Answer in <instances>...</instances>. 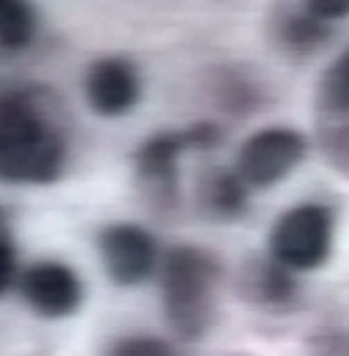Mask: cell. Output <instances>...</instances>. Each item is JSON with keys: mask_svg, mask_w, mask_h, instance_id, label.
<instances>
[{"mask_svg": "<svg viewBox=\"0 0 349 356\" xmlns=\"http://www.w3.org/2000/svg\"><path fill=\"white\" fill-rule=\"evenodd\" d=\"M69 163L65 131L33 89H6L0 98V175L15 187H48Z\"/></svg>", "mask_w": 349, "mask_h": 356, "instance_id": "6da1fadb", "label": "cell"}, {"mask_svg": "<svg viewBox=\"0 0 349 356\" xmlns=\"http://www.w3.org/2000/svg\"><path fill=\"white\" fill-rule=\"evenodd\" d=\"M222 280L219 259L196 243L172 247L157 270L160 306L172 336L184 344H196L207 336L216 315V285Z\"/></svg>", "mask_w": 349, "mask_h": 356, "instance_id": "7a4b0ae2", "label": "cell"}, {"mask_svg": "<svg viewBox=\"0 0 349 356\" xmlns=\"http://www.w3.org/2000/svg\"><path fill=\"white\" fill-rule=\"evenodd\" d=\"M334 211L323 202H299L281 211L266 238V252L296 273L323 270L334 250Z\"/></svg>", "mask_w": 349, "mask_h": 356, "instance_id": "3957f363", "label": "cell"}, {"mask_svg": "<svg viewBox=\"0 0 349 356\" xmlns=\"http://www.w3.org/2000/svg\"><path fill=\"white\" fill-rule=\"evenodd\" d=\"M189 152L184 131H160L133 152V184L154 217H172L181 208V154Z\"/></svg>", "mask_w": 349, "mask_h": 356, "instance_id": "277c9868", "label": "cell"}, {"mask_svg": "<svg viewBox=\"0 0 349 356\" xmlns=\"http://www.w3.org/2000/svg\"><path fill=\"white\" fill-rule=\"evenodd\" d=\"M308 149V137L299 128L269 125L240 143L234 166L252 191H269L305 163Z\"/></svg>", "mask_w": 349, "mask_h": 356, "instance_id": "5b68a950", "label": "cell"}, {"mask_svg": "<svg viewBox=\"0 0 349 356\" xmlns=\"http://www.w3.org/2000/svg\"><path fill=\"white\" fill-rule=\"evenodd\" d=\"M107 280L119 288H139L160 270V243L137 222H107L95 238Z\"/></svg>", "mask_w": 349, "mask_h": 356, "instance_id": "8992f818", "label": "cell"}, {"mask_svg": "<svg viewBox=\"0 0 349 356\" xmlns=\"http://www.w3.org/2000/svg\"><path fill=\"white\" fill-rule=\"evenodd\" d=\"M18 294L36 318L65 321L80 312L86 288L71 264L60 259H42L24 267V273L18 280Z\"/></svg>", "mask_w": 349, "mask_h": 356, "instance_id": "52a82bcc", "label": "cell"}, {"mask_svg": "<svg viewBox=\"0 0 349 356\" xmlns=\"http://www.w3.org/2000/svg\"><path fill=\"white\" fill-rule=\"evenodd\" d=\"M86 107L101 119H121L137 110L142 98V77L133 60L107 54L86 65L83 72Z\"/></svg>", "mask_w": 349, "mask_h": 356, "instance_id": "ba28073f", "label": "cell"}, {"mask_svg": "<svg viewBox=\"0 0 349 356\" xmlns=\"http://www.w3.org/2000/svg\"><path fill=\"white\" fill-rule=\"evenodd\" d=\"M296 270L281 264L275 255H252L234 273V291L246 306L261 312H290L299 303V280Z\"/></svg>", "mask_w": 349, "mask_h": 356, "instance_id": "9c48e42d", "label": "cell"}, {"mask_svg": "<svg viewBox=\"0 0 349 356\" xmlns=\"http://www.w3.org/2000/svg\"><path fill=\"white\" fill-rule=\"evenodd\" d=\"M252 187L237 172V166H219L210 163L198 170L193 181V208L201 220L213 226H228L246 217L249 211Z\"/></svg>", "mask_w": 349, "mask_h": 356, "instance_id": "30bf717a", "label": "cell"}, {"mask_svg": "<svg viewBox=\"0 0 349 356\" xmlns=\"http://www.w3.org/2000/svg\"><path fill=\"white\" fill-rule=\"evenodd\" d=\"M332 30H334V24L308 13L305 6H299V9H281L275 15L273 39L287 57L308 60L329 44Z\"/></svg>", "mask_w": 349, "mask_h": 356, "instance_id": "8fae6325", "label": "cell"}, {"mask_svg": "<svg viewBox=\"0 0 349 356\" xmlns=\"http://www.w3.org/2000/svg\"><path fill=\"white\" fill-rule=\"evenodd\" d=\"M314 140L325 166L349 181V104L314 102Z\"/></svg>", "mask_w": 349, "mask_h": 356, "instance_id": "7c38bea8", "label": "cell"}, {"mask_svg": "<svg viewBox=\"0 0 349 356\" xmlns=\"http://www.w3.org/2000/svg\"><path fill=\"white\" fill-rule=\"evenodd\" d=\"M39 15L30 0H0V48L3 54H21L36 42Z\"/></svg>", "mask_w": 349, "mask_h": 356, "instance_id": "4fadbf2b", "label": "cell"}, {"mask_svg": "<svg viewBox=\"0 0 349 356\" xmlns=\"http://www.w3.org/2000/svg\"><path fill=\"white\" fill-rule=\"evenodd\" d=\"M216 89V102L222 110H228V113H252L261 104V92H257V83L252 77H246L240 72H222L219 81L213 83Z\"/></svg>", "mask_w": 349, "mask_h": 356, "instance_id": "5bb4252c", "label": "cell"}, {"mask_svg": "<svg viewBox=\"0 0 349 356\" xmlns=\"http://www.w3.org/2000/svg\"><path fill=\"white\" fill-rule=\"evenodd\" d=\"M314 102H332V104H349V44L341 51V57L325 65V72L317 81Z\"/></svg>", "mask_w": 349, "mask_h": 356, "instance_id": "9a60e30c", "label": "cell"}, {"mask_svg": "<svg viewBox=\"0 0 349 356\" xmlns=\"http://www.w3.org/2000/svg\"><path fill=\"white\" fill-rule=\"evenodd\" d=\"M107 353H112V356H166V353H175V348L154 336H125V339L110 341Z\"/></svg>", "mask_w": 349, "mask_h": 356, "instance_id": "2e32d148", "label": "cell"}, {"mask_svg": "<svg viewBox=\"0 0 349 356\" xmlns=\"http://www.w3.org/2000/svg\"><path fill=\"white\" fill-rule=\"evenodd\" d=\"M21 267H18V250L15 241L9 235V229H0V294L9 297L18 291V280H21Z\"/></svg>", "mask_w": 349, "mask_h": 356, "instance_id": "e0dca14e", "label": "cell"}, {"mask_svg": "<svg viewBox=\"0 0 349 356\" xmlns=\"http://www.w3.org/2000/svg\"><path fill=\"white\" fill-rule=\"evenodd\" d=\"M181 131H184V140H187L189 152H213V149H219L222 140H225L222 125L219 122H210V119L193 122V125H187Z\"/></svg>", "mask_w": 349, "mask_h": 356, "instance_id": "ac0fdd59", "label": "cell"}, {"mask_svg": "<svg viewBox=\"0 0 349 356\" xmlns=\"http://www.w3.org/2000/svg\"><path fill=\"white\" fill-rule=\"evenodd\" d=\"M302 6L329 24H341L349 18V0H302Z\"/></svg>", "mask_w": 349, "mask_h": 356, "instance_id": "d6986e66", "label": "cell"}]
</instances>
